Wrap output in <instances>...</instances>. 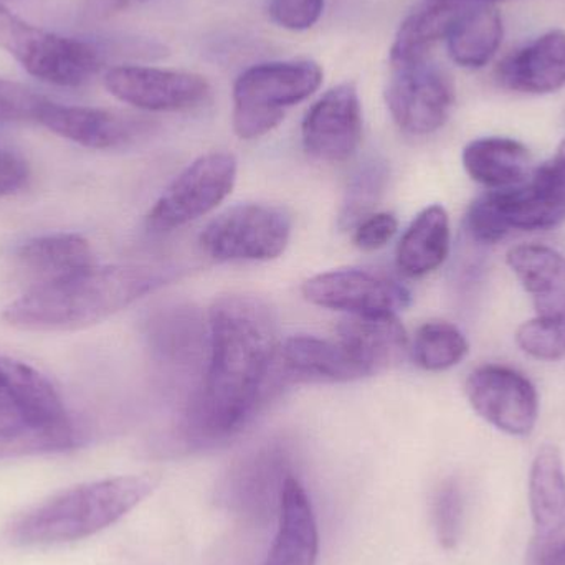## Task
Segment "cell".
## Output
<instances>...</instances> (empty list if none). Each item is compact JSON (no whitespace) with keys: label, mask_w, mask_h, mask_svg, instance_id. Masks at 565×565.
Here are the masks:
<instances>
[{"label":"cell","mask_w":565,"mask_h":565,"mask_svg":"<svg viewBox=\"0 0 565 565\" xmlns=\"http://www.w3.org/2000/svg\"><path fill=\"white\" fill-rule=\"evenodd\" d=\"M207 324V369L185 415V435L199 445L228 440L254 420L280 349L277 315L258 296H221Z\"/></svg>","instance_id":"cell-1"},{"label":"cell","mask_w":565,"mask_h":565,"mask_svg":"<svg viewBox=\"0 0 565 565\" xmlns=\"http://www.w3.org/2000/svg\"><path fill=\"white\" fill-rule=\"evenodd\" d=\"M154 265L92 267L63 280L30 288L3 309L6 322L23 331H75L105 321L178 277Z\"/></svg>","instance_id":"cell-2"},{"label":"cell","mask_w":565,"mask_h":565,"mask_svg":"<svg viewBox=\"0 0 565 565\" xmlns=\"http://www.w3.org/2000/svg\"><path fill=\"white\" fill-rule=\"evenodd\" d=\"M149 475L106 478L68 488L17 516L7 530L13 546L50 547L95 536L118 523L154 491Z\"/></svg>","instance_id":"cell-3"},{"label":"cell","mask_w":565,"mask_h":565,"mask_svg":"<svg viewBox=\"0 0 565 565\" xmlns=\"http://www.w3.org/2000/svg\"><path fill=\"white\" fill-rule=\"evenodd\" d=\"M322 83L311 60L268 62L245 70L234 85L232 125L245 141L264 138L285 119L286 109L305 102Z\"/></svg>","instance_id":"cell-4"},{"label":"cell","mask_w":565,"mask_h":565,"mask_svg":"<svg viewBox=\"0 0 565 565\" xmlns=\"http://www.w3.org/2000/svg\"><path fill=\"white\" fill-rule=\"evenodd\" d=\"M0 49L40 82L79 88L103 68V53L85 40L26 22L0 0Z\"/></svg>","instance_id":"cell-5"},{"label":"cell","mask_w":565,"mask_h":565,"mask_svg":"<svg viewBox=\"0 0 565 565\" xmlns=\"http://www.w3.org/2000/svg\"><path fill=\"white\" fill-rule=\"evenodd\" d=\"M291 215L280 205L247 202L209 222L199 238L215 262H268L285 254L291 238Z\"/></svg>","instance_id":"cell-6"},{"label":"cell","mask_w":565,"mask_h":565,"mask_svg":"<svg viewBox=\"0 0 565 565\" xmlns=\"http://www.w3.org/2000/svg\"><path fill=\"white\" fill-rule=\"evenodd\" d=\"M237 169L231 152H209L195 159L154 202L146 215V228L169 234L211 214L234 191Z\"/></svg>","instance_id":"cell-7"},{"label":"cell","mask_w":565,"mask_h":565,"mask_svg":"<svg viewBox=\"0 0 565 565\" xmlns=\"http://www.w3.org/2000/svg\"><path fill=\"white\" fill-rule=\"evenodd\" d=\"M385 102L395 125L412 136H427L444 128L455 105L450 76L430 62L392 66Z\"/></svg>","instance_id":"cell-8"},{"label":"cell","mask_w":565,"mask_h":565,"mask_svg":"<svg viewBox=\"0 0 565 565\" xmlns=\"http://www.w3.org/2000/svg\"><path fill=\"white\" fill-rule=\"evenodd\" d=\"M465 392L473 411L498 430L511 437L533 434L540 395L526 375L507 365H481L468 375Z\"/></svg>","instance_id":"cell-9"},{"label":"cell","mask_w":565,"mask_h":565,"mask_svg":"<svg viewBox=\"0 0 565 565\" xmlns=\"http://www.w3.org/2000/svg\"><path fill=\"white\" fill-rule=\"evenodd\" d=\"M103 83L116 99L142 111H191L205 105L212 95L205 76L154 66H113Z\"/></svg>","instance_id":"cell-10"},{"label":"cell","mask_w":565,"mask_h":565,"mask_svg":"<svg viewBox=\"0 0 565 565\" xmlns=\"http://www.w3.org/2000/svg\"><path fill=\"white\" fill-rule=\"evenodd\" d=\"M306 301L349 316L397 315L411 306L412 292L379 271L344 268L326 271L302 282Z\"/></svg>","instance_id":"cell-11"},{"label":"cell","mask_w":565,"mask_h":565,"mask_svg":"<svg viewBox=\"0 0 565 565\" xmlns=\"http://www.w3.org/2000/svg\"><path fill=\"white\" fill-rule=\"evenodd\" d=\"M361 139V99L352 83H341L326 92L302 119V148L319 161H348Z\"/></svg>","instance_id":"cell-12"},{"label":"cell","mask_w":565,"mask_h":565,"mask_svg":"<svg viewBox=\"0 0 565 565\" xmlns=\"http://www.w3.org/2000/svg\"><path fill=\"white\" fill-rule=\"evenodd\" d=\"M35 122L83 148L122 149L151 131V122L136 116L86 106L58 105L49 98L39 109Z\"/></svg>","instance_id":"cell-13"},{"label":"cell","mask_w":565,"mask_h":565,"mask_svg":"<svg viewBox=\"0 0 565 565\" xmlns=\"http://www.w3.org/2000/svg\"><path fill=\"white\" fill-rule=\"evenodd\" d=\"M288 451L268 445L245 457L228 475L222 498L228 508L252 518L280 513L282 488L291 478Z\"/></svg>","instance_id":"cell-14"},{"label":"cell","mask_w":565,"mask_h":565,"mask_svg":"<svg viewBox=\"0 0 565 565\" xmlns=\"http://www.w3.org/2000/svg\"><path fill=\"white\" fill-rule=\"evenodd\" d=\"M510 265L536 308V319L565 332V257L544 245H520L508 254Z\"/></svg>","instance_id":"cell-15"},{"label":"cell","mask_w":565,"mask_h":565,"mask_svg":"<svg viewBox=\"0 0 565 565\" xmlns=\"http://www.w3.org/2000/svg\"><path fill=\"white\" fill-rule=\"evenodd\" d=\"M277 371L291 382H352L367 377L338 339L292 335L280 342Z\"/></svg>","instance_id":"cell-16"},{"label":"cell","mask_w":565,"mask_h":565,"mask_svg":"<svg viewBox=\"0 0 565 565\" xmlns=\"http://www.w3.org/2000/svg\"><path fill=\"white\" fill-rule=\"evenodd\" d=\"M367 377L394 367L408 352V335L397 315L349 316L335 335Z\"/></svg>","instance_id":"cell-17"},{"label":"cell","mask_w":565,"mask_h":565,"mask_svg":"<svg viewBox=\"0 0 565 565\" xmlns=\"http://www.w3.org/2000/svg\"><path fill=\"white\" fill-rule=\"evenodd\" d=\"M2 365L3 408L12 422L52 425L66 420L65 405L52 382L32 365L0 358Z\"/></svg>","instance_id":"cell-18"},{"label":"cell","mask_w":565,"mask_h":565,"mask_svg":"<svg viewBox=\"0 0 565 565\" xmlns=\"http://www.w3.org/2000/svg\"><path fill=\"white\" fill-rule=\"evenodd\" d=\"M500 79L527 95H550L565 86V32L551 30L504 60Z\"/></svg>","instance_id":"cell-19"},{"label":"cell","mask_w":565,"mask_h":565,"mask_svg":"<svg viewBox=\"0 0 565 565\" xmlns=\"http://www.w3.org/2000/svg\"><path fill=\"white\" fill-rule=\"evenodd\" d=\"M530 510L536 543L565 540V468L554 445H543L531 465Z\"/></svg>","instance_id":"cell-20"},{"label":"cell","mask_w":565,"mask_h":565,"mask_svg":"<svg viewBox=\"0 0 565 565\" xmlns=\"http://www.w3.org/2000/svg\"><path fill=\"white\" fill-rule=\"evenodd\" d=\"M17 268L33 282L30 288L63 280L95 267L88 241L76 234H55L25 242L15 254Z\"/></svg>","instance_id":"cell-21"},{"label":"cell","mask_w":565,"mask_h":565,"mask_svg":"<svg viewBox=\"0 0 565 565\" xmlns=\"http://www.w3.org/2000/svg\"><path fill=\"white\" fill-rule=\"evenodd\" d=\"M280 527L264 565H316L318 526L311 501L295 477L286 481L280 504Z\"/></svg>","instance_id":"cell-22"},{"label":"cell","mask_w":565,"mask_h":565,"mask_svg":"<svg viewBox=\"0 0 565 565\" xmlns=\"http://www.w3.org/2000/svg\"><path fill=\"white\" fill-rule=\"evenodd\" d=\"M463 168L471 179L491 191L516 188L533 174V158L523 142L510 138H481L463 151Z\"/></svg>","instance_id":"cell-23"},{"label":"cell","mask_w":565,"mask_h":565,"mask_svg":"<svg viewBox=\"0 0 565 565\" xmlns=\"http://www.w3.org/2000/svg\"><path fill=\"white\" fill-rule=\"evenodd\" d=\"M450 254V218L441 205L424 209L397 247V267L411 278L437 270Z\"/></svg>","instance_id":"cell-24"},{"label":"cell","mask_w":565,"mask_h":565,"mask_svg":"<svg viewBox=\"0 0 565 565\" xmlns=\"http://www.w3.org/2000/svg\"><path fill=\"white\" fill-rule=\"evenodd\" d=\"M149 341L156 354L172 365H189L209 345L204 319L189 305H171L149 319Z\"/></svg>","instance_id":"cell-25"},{"label":"cell","mask_w":565,"mask_h":565,"mask_svg":"<svg viewBox=\"0 0 565 565\" xmlns=\"http://www.w3.org/2000/svg\"><path fill=\"white\" fill-rule=\"evenodd\" d=\"M503 42V19L491 3H467L447 36L450 58L463 68H481Z\"/></svg>","instance_id":"cell-26"},{"label":"cell","mask_w":565,"mask_h":565,"mask_svg":"<svg viewBox=\"0 0 565 565\" xmlns=\"http://www.w3.org/2000/svg\"><path fill=\"white\" fill-rule=\"evenodd\" d=\"M467 3L427 2L398 26L391 46V66L411 65L430 58L431 49L447 40Z\"/></svg>","instance_id":"cell-27"},{"label":"cell","mask_w":565,"mask_h":565,"mask_svg":"<svg viewBox=\"0 0 565 565\" xmlns=\"http://www.w3.org/2000/svg\"><path fill=\"white\" fill-rule=\"evenodd\" d=\"M86 434L72 418L52 425L12 424L0 428V460L62 454L85 444Z\"/></svg>","instance_id":"cell-28"},{"label":"cell","mask_w":565,"mask_h":565,"mask_svg":"<svg viewBox=\"0 0 565 565\" xmlns=\"http://www.w3.org/2000/svg\"><path fill=\"white\" fill-rule=\"evenodd\" d=\"M387 164L381 159L364 162L349 181L338 212V228L354 231L369 215L374 214L388 184Z\"/></svg>","instance_id":"cell-29"},{"label":"cell","mask_w":565,"mask_h":565,"mask_svg":"<svg viewBox=\"0 0 565 565\" xmlns=\"http://www.w3.org/2000/svg\"><path fill=\"white\" fill-rule=\"evenodd\" d=\"M470 351L463 332L447 321L425 322L415 334L412 354L425 371L440 372L460 364Z\"/></svg>","instance_id":"cell-30"},{"label":"cell","mask_w":565,"mask_h":565,"mask_svg":"<svg viewBox=\"0 0 565 565\" xmlns=\"http://www.w3.org/2000/svg\"><path fill=\"white\" fill-rule=\"evenodd\" d=\"M465 498L460 484L447 480L434 498V527L444 550H455L463 533Z\"/></svg>","instance_id":"cell-31"},{"label":"cell","mask_w":565,"mask_h":565,"mask_svg":"<svg viewBox=\"0 0 565 565\" xmlns=\"http://www.w3.org/2000/svg\"><path fill=\"white\" fill-rule=\"evenodd\" d=\"M45 96L19 83L0 78V121H33Z\"/></svg>","instance_id":"cell-32"},{"label":"cell","mask_w":565,"mask_h":565,"mask_svg":"<svg viewBox=\"0 0 565 565\" xmlns=\"http://www.w3.org/2000/svg\"><path fill=\"white\" fill-rule=\"evenodd\" d=\"M324 12V0H268V13L277 25L302 32L318 23Z\"/></svg>","instance_id":"cell-33"},{"label":"cell","mask_w":565,"mask_h":565,"mask_svg":"<svg viewBox=\"0 0 565 565\" xmlns=\"http://www.w3.org/2000/svg\"><path fill=\"white\" fill-rule=\"evenodd\" d=\"M398 231V222L394 214L375 212L354 228L352 242L362 252H375L384 248Z\"/></svg>","instance_id":"cell-34"},{"label":"cell","mask_w":565,"mask_h":565,"mask_svg":"<svg viewBox=\"0 0 565 565\" xmlns=\"http://www.w3.org/2000/svg\"><path fill=\"white\" fill-rule=\"evenodd\" d=\"M531 181L554 204L565 209V139L551 161L534 169Z\"/></svg>","instance_id":"cell-35"},{"label":"cell","mask_w":565,"mask_h":565,"mask_svg":"<svg viewBox=\"0 0 565 565\" xmlns=\"http://www.w3.org/2000/svg\"><path fill=\"white\" fill-rule=\"evenodd\" d=\"M30 168L22 156L0 149V198L17 194L25 188Z\"/></svg>","instance_id":"cell-36"},{"label":"cell","mask_w":565,"mask_h":565,"mask_svg":"<svg viewBox=\"0 0 565 565\" xmlns=\"http://www.w3.org/2000/svg\"><path fill=\"white\" fill-rule=\"evenodd\" d=\"M527 565H565V540L547 544L533 541L527 554Z\"/></svg>","instance_id":"cell-37"},{"label":"cell","mask_w":565,"mask_h":565,"mask_svg":"<svg viewBox=\"0 0 565 565\" xmlns=\"http://www.w3.org/2000/svg\"><path fill=\"white\" fill-rule=\"evenodd\" d=\"M146 0H86V13L92 19H109Z\"/></svg>","instance_id":"cell-38"},{"label":"cell","mask_w":565,"mask_h":565,"mask_svg":"<svg viewBox=\"0 0 565 565\" xmlns=\"http://www.w3.org/2000/svg\"><path fill=\"white\" fill-rule=\"evenodd\" d=\"M467 3H491L494 6V2H501V0H465Z\"/></svg>","instance_id":"cell-39"},{"label":"cell","mask_w":565,"mask_h":565,"mask_svg":"<svg viewBox=\"0 0 565 565\" xmlns=\"http://www.w3.org/2000/svg\"><path fill=\"white\" fill-rule=\"evenodd\" d=\"M425 2H465V0H425Z\"/></svg>","instance_id":"cell-40"},{"label":"cell","mask_w":565,"mask_h":565,"mask_svg":"<svg viewBox=\"0 0 565 565\" xmlns=\"http://www.w3.org/2000/svg\"><path fill=\"white\" fill-rule=\"evenodd\" d=\"M0 428H2V427H0Z\"/></svg>","instance_id":"cell-41"}]
</instances>
